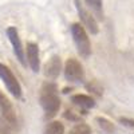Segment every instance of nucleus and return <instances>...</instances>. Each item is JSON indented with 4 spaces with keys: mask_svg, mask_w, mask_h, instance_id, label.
I'll return each mask as SVG.
<instances>
[{
    "mask_svg": "<svg viewBox=\"0 0 134 134\" xmlns=\"http://www.w3.org/2000/svg\"><path fill=\"white\" fill-rule=\"evenodd\" d=\"M95 122L98 124V126L102 129V130H105L106 133H111L114 130V126H113V124L109 121V119H106V118H103V117H97L95 118Z\"/></svg>",
    "mask_w": 134,
    "mask_h": 134,
    "instance_id": "12",
    "label": "nucleus"
},
{
    "mask_svg": "<svg viewBox=\"0 0 134 134\" xmlns=\"http://www.w3.org/2000/svg\"><path fill=\"white\" fill-rule=\"evenodd\" d=\"M87 90L90 91V93H93V94H95V95H102V87L99 86V83L98 82H95V81H93V82H90L87 86Z\"/></svg>",
    "mask_w": 134,
    "mask_h": 134,
    "instance_id": "15",
    "label": "nucleus"
},
{
    "mask_svg": "<svg viewBox=\"0 0 134 134\" xmlns=\"http://www.w3.org/2000/svg\"><path fill=\"white\" fill-rule=\"evenodd\" d=\"M7 36L12 44V48H14V54L15 57L18 58V60L26 66V60H24V57H26V51L21 46V42H20V38H19V34H18V30L15 27H8L7 28Z\"/></svg>",
    "mask_w": 134,
    "mask_h": 134,
    "instance_id": "7",
    "label": "nucleus"
},
{
    "mask_svg": "<svg viewBox=\"0 0 134 134\" xmlns=\"http://www.w3.org/2000/svg\"><path fill=\"white\" fill-rule=\"evenodd\" d=\"M64 78L69 82H82L85 79V70H83V66L78 62L74 58L67 59V62L64 63Z\"/></svg>",
    "mask_w": 134,
    "mask_h": 134,
    "instance_id": "5",
    "label": "nucleus"
},
{
    "mask_svg": "<svg viewBox=\"0 0 134 134\" xmlns=\"http://www.w3.org/2000/svg\"><path fill=\"white\" fill-rule=\"evenodd\" d=\"M44 134H64V126L59 121H52L46 126Z\"/></svg>",
    "mask_w": 134,
    "mask_h": 134,
    "instance_id": "11",
    "label": "nucleus"
},
{
    "mask_svg": "<svg viewBox=\"0 0 134 134\" xmlns=\"http://www.w3.org/2000/svg\"><path fill=\"white\" fill-rule=\"evenodd\" d=\"M62 71V60L60 57L54 55V57L44 64V75L48 79H57Z\"/></svg>",
    "mask_w": 134,
    "mask_h": 134,
    "instance_id": "9",
    "label": "nucleus"
},
{
    "mask_svg": "<svg viewBox=\"0 0 134 134\" xmlns=\"http://www.w3.org/2000/svg\"><path fill=\"white\" fill-rule=\"evenodd\" d=\"M119 122H121L122 125L127 126V127L134 129V119H130V118H119Z\"/></svg>",
    "mask_w": 134,
    "mask_h": 134,
    "instance_id": "18",
    "label": "nucleus"
},
{
    "mask_svg": "<svg viewBox=\"0 0 134 134\" xmlns=\"http://www.w3.org/2000/svg\"><path fill=\"white\" fill-rule=\"evenodd\" d=\"M26 57H27V62L30 69L34 72H38L40 70V55H39V47L36 43H27L26 47Z\"/></svg>",
    "mask_w": 134,
    "mask_h": 134,
    "instance_id": "8",
    "label": "nucleus"
},
{
    "mask_svg": "<svg viewBox=\"0 0 134 134\" xmlns=\"http://www.w3.org/2000/svg\"><path fill=\"white\" fill-rule=\"evenodd\" d=\"M9 129L11 127L5 124V122L3 119H0V134H12Z\"/></svg>",
    "mask_w": 134,
    "mask_h": 134,
    "instance_id": "17",
    "label": "nucleus"
},
{
    "mask_svg": "<svg viewBox=\"0 0 134 134\" xmlns=\"http://www.w3.org/2000/svg\"><path fill=\"white\" fill-rule=\"evenodd\" d=\"M64 118H67V119H70V121H72V122H78L81 118L78 117L72 110H66V113H64Z\"/></svg>",
    "mask_w": 134,
    "mask_h": 134,
    "instance_id": "16",
    "label": "nucleus"
},
{
    "mask_svg": "<svg viewBox=\"0 0 134 134\" xmlns=\"http://www.w3.org/2000/svg\"><path fill=\"white\" fill-rule=\"evenodd\" d=\"M70 30H71V36L74 39V43L79 55L83 58H88L91 54V43H90V39H88L86 28L79 23H74L71 24Z\"/></svg>",
    "mask_w": 134,
    "mask_h": 134,
    "instance_id": "2",
    "label": "nucleus"
},
{
    "mask_svg": "<svg viewBox=\"0 0 134 134\" xmlns=\"http://www.w3.org/2000/svg\"><path fill=\"white\" fill-rule=\"evenodd\" d=\"M40 105L47 118H54L60 109V98L58 94V87L54 82H44L39 94Z\"/></svg>",
    "mask_w": 134,
    "mask_h": 134,
    "instance_id": "1",
    "label": "nucleus"
},
{
    "mask_svg": "<svg viewBox=\"0 0 134 134\" xmlns=\"http://www.w3.org/2000/svg\"><path fill=\"white\" fill-rule=\"evenodd\" d=\"M69 134H91V129L86 124H76Z\"/></svg>",
    "mask_w": 134,
    "mask_h": 134,
    "instance_id": "13",
    "label": "nucleus"
},
{
    "mask_svg": "<svg viewBox=\"0 0 134 134\" xmlns=\"http://www.w3.org/2000/svg\"><path fill=\"white\" fill-rule=\"evenodd\" d=\"M75 7H76L78 15H79V19H81V24L86 28L87 32H90L91 35H97L99 28H98V23H97L95 18L93 16V14H90L85 8V5L81 0H75Z\"/></svg>",
    "mask_w": 134,
    "mask_h": 134,
    "instance_id": "4",
    "label": "nucleus"
},
{
    "mask_svg": "<svg viewBox=\"0 0 134 134\" xmlns=\"http://www.w3.org/2000/svg\"><path fill=\"white\" fill-rule=\"evenodd\" d=\"M0 115H2V119L9 127L18 126V117L14 110V106L2 91H0Z\"/></svg>",
    "mask_w": 134,
    "mask_h": 134,
    "instance_id": "6",
    "label": "nucleus"
},
{
    "mask_svg": "<svg viewBox=\"0 0 134 134\" xmlns=\"http://www.w3.org/2000/svg\"><path fill=\"white\" fill-rule=\"evenodd\" d=\"M71 102L78 106L81 110H90L95 106L94 99L90 95H86V94H75L71 97Z\"/></svg>",
    "mask_w": 134,
    "mask_h": 134,
    "instance_id": "10",
    "label": "nucleus"
},
{
    "mask_svg": "<svg viewBox=\"0 0 134 134\" xmlns=\"http://www.w3.org/2000/svg\"><path fill=\"white\" fill-rule=\"evenodd\" d=\"M85 3L90 7L95 14L100 15V12H102V0H85Z\"/></svg>",
    "mask_w": 134,
    "mask_h": 134,
    "instance_id": "14",
    "label": "nucleus"
},
{
    "mask_svg": "<svg viewBox=\"0 0 134 134\" xmlns=\"http://www.w3.org/2000/svg\"><path fill=\"white\" fill-rule=\"evenodd\" d=\"M0 79L3 81L4 86L7 87V90L9 91V94L15 97L16 99L21 98V86L18 81V78L14 75V72L11 71V69L8 66L0 63Z\"/></svg>",
    "mask_w": 134,
    "mask_h": 134,
    "instance_id": "3",
    "label": "nucleus"
}]
</instances>
